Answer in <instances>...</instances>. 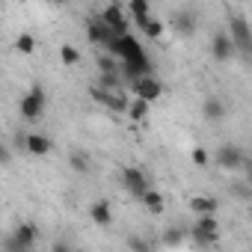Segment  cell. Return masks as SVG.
<instances>
[{"instance_id": "obj_1", "label": "cell", "mask_w": 252, "mask_h": 252, "mask_svg": "<svg viewBox=\"0 0 252 252\" xmlns=\"http://www.w3.org/2000/svg\"><path fill=\"white\" fill-rule=\"evenodd\" d=\"M36 243H39V228L33 222H21L3 240V252H30V249H36Z\"/></svg>"}, {"instance_id": "obj_2", "label": "cell", "mask_w": 252, "mask_h": 252, "mask_svg": "<svg viewBox=\"0 0 252 252\" xmlns=\"http://www.w3.org/2000/svg\"><path fill=\"white\" fill-rule=\"evenodd\" d=\"M190 237H193V243H199V246H214L217 237H220L217 214H199V220H196L193 228H190Z\"/></svg>"}, {"instance_id": "obj_3", "label": "cell", "mask_w": 252, "mask_h": 252, "mask_svg": "<svg viewBox=\"0 0 252 252\" xmlns=\"http://www.w3.org/2000/svg\"><path fill=\"white\" fill-rule=\"evenodd\" d=\"M45 110H48V95H45V89H42L39 83H33V86H30V92L21 98L18 113H21L24 119L36 122V119H42V113H45Z\"/></svg>"}, {"instance_id": "obj_4", "label": "cell", "mask_w": 252, "mask_h": 252, "mask_svg": "<svg viewBox=\"0 0 252 252\" xmlns=\"http://www.w3.org/2000/svg\"><path fill=\"white\" fill-rule=\"evenodd\" d=\"M214 163L222 166V169H228V172H240V169L246 166V152H243L240 146L225 143V146H220V149L214 152Z\"/></svg>"}, {"instance_id": "obj_5", "label": "cell", "mask_w": 252, "mask_h": 252, "mask_svg": "<svg viewBox=\"0 0 252 252\" xmlns=\"http://www.w3.org/2000/svg\"><path fill=\"white\" fill-rule=\"evenodd\" d=\"M228 36L237 45V54H252V27L243 15H228Z\"/></svg>"}, {"instance_id": "obj_6", "label": "cell", "mask_w": 252, "mask_h": 252, "mask_svg": "<svg viewBox=\"0 0 252 252\" xmlns=\"http://www.w3.org/2000/svg\"><path fill=\"white\" fill-rule=\"evenodd\" d=\"M116 36H122V33H116V27H110V24L101 18V12H98L95 18H89V24H86V39H89L92 45H98V48L107 51V45H110Z\"/></svg>"}, {"instance_id": "obj_7", "label": "cell", "mask_w": 252, "mask_h": 252, "mask_svg": "<svg viewBox=\"0 0 252 252\" xmlns=\"http://www.w3.org/2000/svg\"><path fill=\"white\" fill-rule=\"evenodd\" d=\"M107 51H110L113 57H119V60H134V57L146 54V51H143V45H140V39H137V36H131V33L116 36V39L107 45Z\"/></svg>"}, {"instance_id": "obj_8", "label": "cell", "mask_w": 252, "mask_h": 252, "mask_svg": "<svg viewBox=\"0 0 252 252\" xmlns=\"http://www.w3.org/2000/svg\"><path fill=\"white\" fill-rule=\"evenodd\" d=\"M119 68H122V77L128 80V83H134V80H140L146 74H155V65H152V57L149 54H140L134 60H122Z\"/></svg>"}, {"instance_id": "obj_9", "label": "cell", "mask_w": 252, "mask_h": 252, "mask_svg": "<svg viewBox=\"0 0 252 252\" xmlns=\"http://www.w3.org/2000/svg\"><path fill=\"white\" fill-rule=\"evenodd\" d=\"M119 181L125 184V190L128 193H134L137 199L149 190V175L143 172V169H137V166H125L122 172H119Z\"/></svg>"}, {"instance_id": "obj_10", "label": "cell", "mask_w": 252, "mask_h": 252, "mask_svg": "<svg viewBox=\"0 0 252 252\" xmlns=\"http://www.w3.org/2000/svg\"><path fill=\"white\" fill-rule=\"evenodd\" d=\"M234 54H237V45H234V39L228 33H217L211 39V57H214V63H228Z\"/></svg>"}, {"instance_id": "obj_11", "label": "cell", "mask_w": 252, "mask_h": 252, "mask_svg": "<svg viewBox=\"0 0 252 252\" xmlns=\"http://www.w3.org/2000/svg\"><path fill=\"white\" fill-rule=\"evenodd\" d=\"M131 89H134V95H140V98H146V101H158V98L163 95V83H160L155 74H146V77L134 80Z\"/></svg>"}, {"instance_id": "obj_12", "label": "cell", "mask_w": 252, "mask_h": 252, "mask_svg": "<svg viewBox=\"0 0 252 252\" xmlns=\"http://www.w3.org/2000/svg\"><path fill=\"white\" fill-rule=\"evenodd\" d=\"M51 152H54L51 137H45V134H27V155L30 158H48Z\"/></svg>"}, {"instance_id": "obj_13", "label": "cell", "mask_w": 252, "mask_h": 252, "mask_svg": "<svg viewBox=\"0 0 252 252\" xmlns=\"http://www.w3.org/2000/svg\"><path fill=\"white\" fill-rule=\"evenodd\" d=\"M89 217H92V222L95 225H113V208H110V202L107 199H98V202H92V208H89Z\"/></svg>"}, {"instance_id": "obj_14", "label": "cell", "mask_w": 252, "mask_h": 252, "mask_svg": "<svg viewBox=\"0 0 252 252\" xmlns=\"http://www.w3.org/2000/svg\"><path fill=\"white\" fill-rule=\"evenodd\" d=\"M101 18H104L110 27H116V33H128V21H125V15H122V6H119V3H110V6H104Z\"/></svg>"}, {"instance_id": "obj_15", "label": "cell", "mask_w": 252, "mask_h": 252, "mask_svg": "<svg viewBox=\"0 0 252 252\" xmlns=\"http://www.w3.org/2000/svg\"><path fill=\"white\" fill-rule=\"evenodd\" d=\"M140 202H143V208H146L149 214H155V217L166 211V199H163V193H158V190H152V187L140 196Z\"/></svg>"}, {"instance_id": "obj_16", "label": "cell", "mask_w": 252, "mask_h": 252, "mask_svg": "<svg viewBox=\"0 0 252 252\" xmlns=\"http://www.w3.org/2000/svg\"><path fill=\"white\" fill-rule=\"evenodd\" d=\"M104 107H107V110H113V113H128L131 101L125 98V92H122V89H110V92H107V98H104Z\"/></svg>"}, {"instance_id": "obj_17", "label": "cell", "mask_w": 252, "mask_h": 252, "mask_svg": "<svg viewBox=\"0 0 252 252\" xmlns=\"http://www.w3.org/2000/svg\"><path fill=\"white\" fill-rule=\"evenodd\" d=\"M202 116H205L208 122H220V119H225V104H222L220 98H205Z\"/></svg>"}, {"instance_id": "obj_18", "label": "cell", "mask_w": 252, "mask_h": 252, "mask_svg": "<svg viewBox=\"0 0 252 252\" xmlns=\"http://www.w3.org/2000/svg\"><path fill=\"white\" fill-rule=\"evenodd\" d=\"M175 30L181 36H193L196 33V15L193 12H175Z\"/></svg>"}, {"instance_id": "obj_19", "label": "cell", "mask_w": 252, "mask_h": 252, "mask_svg": "<svg viewBox=\"0 0 252 252\" xmlns=\"http://www.w3.org/2000/svg\"><path fill=\"white\" fill-rule=\"evenodd\" d=\"M68 166H71L74 172H80V175H86V172L92 169V163H89V155H86V152H80V149L68 152Z\"/></svg>"}, {"instance_id": "obj_20", "label": "cell", "mask_w": 252, "mask_h": 252, "mask_svg": "<svg viewBox=\"0 0 252 252\" xmlns=\"http://www.w3.org/2000/svg\"><path fill=\"white\" fill-rule=\"evenodd\" d=\"M128 9H131V15H134V21L143 27L149 18H152V6H149V0H131L128 3Z\"/></svg>"}, {"instance_id": "obj_21", "label": "cell", "mask_w": 252, "mask_h": 252, "mask_svg": "<svg viewBox=\"0 0 252 252\" xmlns=\"http://www.w3.org/2000/svg\"><path fill=\"white\" fill-rule=\"evenodd\" d=\"M190 211H196V214H217V199H211V196H190Z\"/></svg>"}, {"instance_id": "obj_22", "label": "cell", "mask_w": 252, "mask_h": 252, "mask_svg": "<svg viewBox=\"0 0 252 252\" xmlns=\"http://www.w3.org/2000/svg\"><path fill=\"white\" fill-rule=\"evenodd\" d=\"M149 104H152V101H146V98H140V95H137V98L131 101V107H128V116H131V119H137V122H140V119H146V116H149Z\"/></svg>"}, {"instance_id": "obj_23", "label": "cell", "mask_w": 252, "mask_h": 252, "mask_svg": "<svg viewBox=\"0 0 252 252\" xmlns=\"http://www.w3.org/2000/svg\"><path fill=\"white\" fill-rule=\"evenodd\" d=\"M60 60H63V65H77L80 63V51L74 48V45H60Z\"/></svg>"}, {"instance_id": "obj_24", "label": "cell", "mask_w": 252, "mask_h": 252, "mask_svg": "<svg viewBox=\"0 0 252 252\" xmlns=\"http://www.w3.org/2000/svg\"><path fill=\"white\" fill-rule=\"evenodd\" d=\"M140 30H143V39H155V42H158V39L163 36V24H160V21H155V18H149Z\"/></svg>"}, {"instance_id": "obj_25", "label": "cell", "mask_w": 252, "mask_h": 252, "mask_svg": "<svg viewBox=\"0 0 252 252\" xmlns=\"http://www.w3.org/2000/svg\"><path fill=\"white\" fill-rule=\"evenodd\" d=\"M95 63H98V71H119V65H122V60H119V57H113L110 51H107V54H101Z\"/></svg>"}, {"instance_id": "obj_26", "label": "cell", "mask_w": 252, "mask_h": 252, "mask_svg": "<svg viewBox=\"0 0 252 252\" xmlns=\"http://www.w3.org/2000/svg\"><path fill=\"white\" fill-rule=\"evenodd\" d=\"M15 48H18L21 54H33V51H36V39H33L30 33H21L18 42H15Z\"/></svg>"}, {"instance_id": "obj_27", "label": "cell", "mask_w": 252, "mask_h": 252, "mask_svg": "<svg viewBox=\"0 0 252 252\" xmlns=\"http://www.w3.org/2000/svg\"><path fill=\"white\" fill-rule=\"evenodd\" d=\"M211 158H214V155H208V152H205V149H199V146L190 152V160H193V166H208V163H211Z\"/></svg>"}, {"instance_id": "obj_28", "label": "cell", "mask_w": 252, "mask_h": 252, "mask_svg": "<svg viewBox=\"0 0 252 252\" xmlns=\"http://www.w3.org/2000/svg\"><path fill=\"white\" fill-rule=\"evenodd\" d=\"M128 249H140V252H149V243L143 237H128Z\"/></svg>"}, {"instance_id": "obj_29", "label": "cell", "mask_w": 252, "mask_h": 252, "mask_svg": "<svg viewBox=\"0 0 252 252\" xmlns=\"http://www.w3.org/2000/svg\"><path fill=\"white\" fill-rule=\"evenodd\" d=\"M0 163H3V166H9V163H12V149H9V146L0 149Z\"/></svg>"}, {"instance_id": "obj_30", "label": "cell", "mask_w": 252, "mask_h": 252, "mask_svg": "<svg viewBox=\"0 0 252 252\" xmlns=\"http://www.w3.org/2000/svg\"><path fill=\"white\" fill-rule=\"evenodd\" d=\"M243 172H246V184L252 187V160L246 158V166H243Z\"/></svg>"}, {"instance_id": "obj_31", "label": "cell", "mask_w": 252, "mask_h": 252, "mask_svg": "<svg viewBox=\"0 0 252 252\" xmlns=\"http://www.w3.org/2000/svg\"><path fill=\"white\" fill-rule=\"evenodd\" d=\"M163 243H169V246H175V243H181V237H178V234H169V237H163Z\"/></svg>"}, {"instance_id": "obj_32", "label": "cell", "mask_w": 252, "mask_h": 252, "mask_svg": "<svg viewBox=\"0 0 252 252\" xmlns=\"http://www.w3.org/2000/svg\"><path fill=\"white\" fill-rule=\"evenodd\" d=\"M48 3H68V0H48Z\"/></svg>"}]
</instances>
